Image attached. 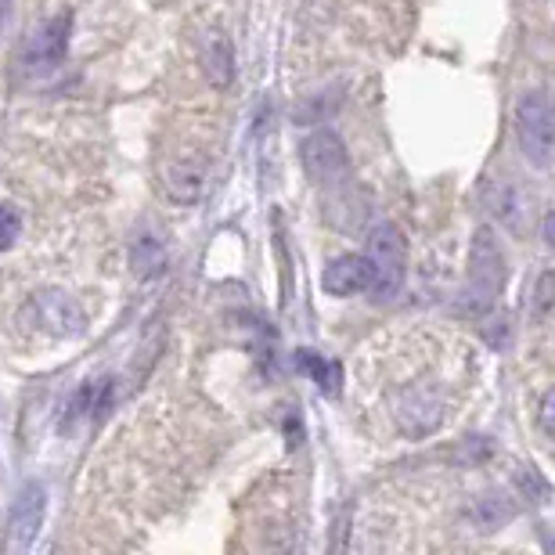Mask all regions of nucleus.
<instances>
[{
  "instance_id": "nucleus-8",
  "label": "nucleus",
  "mask_w": 555,
  "mask_h": 555,
  "mask_svg": "<svg viewBox=\"0 0 555 555\" xmlns=\"http://www.w3.org/2000/svg\"><path fill=\"white\" fill-rule=\"evenodd\" d=\"M69 33L73 18L69 15H54L43 22L40 29H33V37L22 48V65L29 73H48L54 65H62V59L69 54Z\"/></svg>"
},
{
  "instance_id": "nucleus-10",
  "label": "nucleus",
  "mask_w": 555,
  "mask_h": 555,
  "mask_svg": "<svg viewBox=\"0 0 555 555\" xmlns=\"http://www.w3.org/2000/svg\"><path fill=\"white\" fill-rule=\"evenodd\" d=\"M483 206L498 224L508 231H524V217H527V198L516 184L508 181H487L483 184Z\"/></svg>"
},
{
  "instance_id": "nucleus-7",
  "label": "nucleus",
  "mask_w": 555,
  "mask_h": 555,
  "mask_svg": "<svg viewBox=\"0 0 555 555\" xmlns=\"http://www.w3.org/2000/svg\"><path fill=\"white\" fill-rule=\"evenodd\" d=\"M397 426H401L404 437H412V440H422V437H429V433H437L440 429V422H443V397L437 386H429V383H422V386H412L401 401H397Z\"/></svg>"
},
{
  "instance_id": "nucleus-18",
  "label": "nucleus",
  "mask_w": 555,
  "mask_h": 555,
  "mask_svg": "<svg viewBox=\"0 0 555 555\" xmlns=\"http://www.w3.org/2000/svg\"><path fill=\"white\" fill-rule=\"evenodd\" d=\"M538 418H541V433H545V437H555V390H545V397H541Z\"/></svg>"
},
{
  "instance_id": "nucleus-2",
  "label": "nucleus",
  "mask_w": 555,
  "mask_h": 555,
  "mask_svg": "<svg viewBox=\"0 0 555 555\" xmlns=\"http://www.w3.org/2000/svg\"><path fill=\"white\" fill-rule=\"evenodd\" d=\"M505 288V253L498 246L494 231L480 228L469 246V282L462 293L465 314H487L498 304V293Z\"/></svg>"
},
{
  "instance_id": "nucleus-5",
  "label": "nucleus",
  "mask_w": 555,
  "mask_h": 555,
  "mask_svg": "<svg viewBox=\"0 0 555 555\" xmlns=\"http://www.w3.org/2000/svg\"><path fill=\"white\" fill-rule=\"evenodd\" d=\"M299 159H304V170L314 184H339L343 177L350 170V155H347V144H343L339 134L332 130H314L304 144H299Z\"/></svg>"
},
{
  "instance_id": "nucleus-9",
  "label": "nucleus",
  "mask_w": 555,
  "mask_h": 555,
  "mask_svg": "<svg viewBox=\"0 0 555 555\" xmlns=\"http://www.w3.org/2000/svg\"><path fill=\"white\" fill-rule=\"evenodd\" d=\"M198 65H203L206 80L217 87V91H228L235 83V48L220 29H209L203 37V48H198Z\"/></svg>"
},
{
  "instance_id": "nucleus-1",
  "label": "nucleus",
  "mask_w": 555,
  "mask_h": 555,
  "mask_svg": "<svg viewBox=\"0 0 555 555\" xmlns=\"http://www.w3.org/2000/svg\"><path fill=\"white\" fill-rule=\"evenodd\" d=\"M364 263H369V288L375 304H386L404 288L408 278V242L404 231L397 224H375L369 235V249H364Z\"/></svg>"
},
{
  "instance_id": "nucleus-15",
  "label": "nucleus",
  "mask_w": 555,
  "mask_h": 555,
  "mask_svg": "<svg viewBox=\"0 0 555 555\" xmlns=\"http://www.w3.org/2000/svg\"><path fill=\"white\" fill-rule=\"evenodd\" d=\"M299 364L314 375L318 379V390L321 393H339V364H332V361H321L318 353H310V350H299Z\"/></svg>"
},
{
  "instance_id": "nucleus-17",
  "label": "nucleus",
  "mask_w": 555,
  "mask_h": 555,
  "mask_svg": "<svg viewBox=\"0 0 555 555\" xmlns=\"http://www.w3.org/2000/svg\"><path fill=\"white\" fill-rule=\"evenodd\" d=\"M552 288H555V274H552V271H545V274L538 278V293H534V310H538L541 318H545L548 310H552V304H555Z\"/></svg>"
},
{
  "instance_id": "nucleus-11",
  "label": "nucleus",
  "mask_w": 555,
  "mask_h": 555,
  "mask_svg": "<svg viewBox=\"0 0 555 555\" xmlns=\"http://www.w3.org/2000/svg\"><path fill=\"white\" fill-rule=\"evenodd\" d=\"M206 181H209V173L203 159H173L166 166V192H170L173 203H184V206L198 203L206 192Z\"/></svg>"
},
{
  "instance_id": "nucleus-13",
  "label": "nucleus",
  "mask_w": 555,
  "mask_h": 555,
  "mask_svg": "<svg viewBox=\"0 0 555 555\" xmlns=\"http://www.w3.org/2000/svg\"><path fill=\"white\" fill-rule=\"evenodd\" d=\"M516 513H519V508L505 491H487L469 505V524L480 530V534H494V530L513 524Z\"/></svg>"
},
{
  "instance_id": "nucleus-3",
  "label": "nucleus",
  "mask_w": 555,
  "mask_h": 555,
  "mask_svg": "<svg viewBox=\"0 0 555 555\" xmlns=\"http://www.w3.org/2000/svg\"><path fill=\"white\" fill-rule=\"evenodd\" d=\"M516 134L527 163L538 170H548L555 159V113L545 91H527L516 102Z\"/></svg>"
},
{
  "instance_id": "nucleus-16",
  "label": "nucleus",
  "mask_w": 555,
  "mask_h": 555,
  "mask_svg": "<svg viewBox=\"0 0 555 555\" xmlns=\"http://www.w3.org/2000/svg\"><path fill=\"white\" fill-rule=\"evenodd\" d=\"M22 235V217L15 206H0V249H11Z\"/></svg>"
},
{
  "instance_id": "nucleus-19",
  "label": "nucleus",
  "mask_w": 555,
  "mask_h": 555,
  "mask_svg": "<svg viewBox=\"0 0 555 555\" xmlns=\"http://www.w3.org/2000/svg\"><path fill=\"white\" fill-rule=\"evenodd\" d=\"M541 238H545V246H552V214H545V224H541Z\"/></svg>"
},
{
  "instance_id": "nucleus-12",
  "label": "nucleus",
  "mask_w": 555,
  "mask_h": 555,
  "mask_svg": "<svg viewBox=\"0 0 555 555\" xmlns=\"http://www.w3.org/2000/svg\"><path fill=\"white\" fill-rule=\"evenodd\" d=\"M321 288H325L328 296H353V293H364L369 288V263H364V257H353V253H347V257H336L325 268V274H321Z\"/></svg>"
},
{
  "instance_id": "nucleus-6",
  "label": "nucleus",
  "mask_w": 555,
  "mask_h": 555,
  "mask_svg": "<svg viewBox=\"0 0 555 555\" xmlns=\"http://www.w3.org/2000/svg\"><path fill=\"white\" fill-rule=\"evenodd\" d=\"M43 516H48V487L37 483V480H29L18 491L15 505H11V516H8V548H15V552L33 548V541H37L40 527H43Z\"/></svg>"
},
{
  "instance_id": "nucleus-4",
  "label": "nucleus",
  "mask_w": 555,
  "mask_h": 555,
  "mask_svg": "<svg viewBox=\"0 0 555 555\" xmlns=\"http://www.w3.org/2000/svg\"><path fill=\"white\" fill-rule=\"evenodd\" d=\"M26 321L33 328L48 332L54 339H76L87 332V314L83 307L76 304L69 293L62 288H48V293H37L26 304Z\"/></svg>"
},
{
  "instance_id": "nucleus-14",
  "label": "nucleus",
  "mask_w": 555,
  "mask_h": 555,
  "mask_svg": "<svg viewBox=\"0 0 555 555\" xmlns=\"http://www.w3.org/2000/svg\"><path fill=\"white\" fill-rule=\"evenodd\" d=\"M170 263V253H166V242L155 235V231H141L130 242V268L138 278H159Z\"/></svg>"
}]
</instances>
